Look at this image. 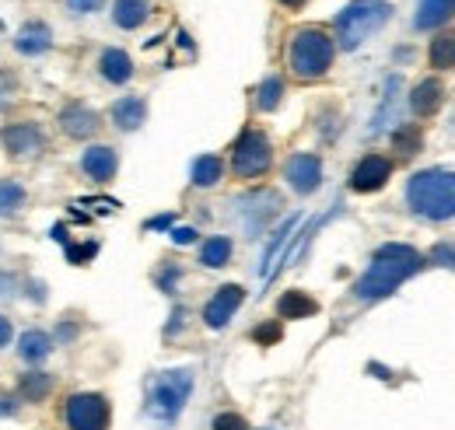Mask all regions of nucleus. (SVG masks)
Segmentation results:
<instances>
[{
	"mask_svg": "<svg viewBox=\"0 0 455 430\" xmlns=\"http://www.w3.org/2000/svg\"><path fill=\"white\" fill-rule=\"evenodd\" d=\"M274 162V147H270V140H267V133H259V130H245L242 137H238V144H235V175L238 179H256V175H263L267 168Z\"/></svg>",
	"mask_w": 455,
	"mask_h": 430,
	"instance_id": "6",
	"label": "nucleus"
},
{
	"mask_svg": "<svg viewBox=\"0 0 455 430\" xmlns=\"http://www.w3.org/2000/svg\"><path fill=\"white\" fill-rule=\"evenodd\" d=\"M193 381H196V378H193L189 368L158 375L151 381V392H148V413H151L158 424H172V420L182 413V406H186V399H189V392H193Z\"/></svg>",
	"mask_w": 455,
	"mask_h": 430,
	"instance_id": "5",
	"label": "nucleus"
},
{
	"mask_svg": "<svg viewBox=\"0 0 455 430\" xmlns=\"http://www.w3.org/2000/svg\"><path fill=\"white\" fill-rule=\"evenodd\" d=\"M333 56H337V43H333L323 28H301V32L291 36L287 63H291V70H294L301 81L323 77V74L333 67Z\"/></svg>",
	"mask_w": 455,
	"mask_h": 430,
	"instance_id": "3",
	"label": "nucleus"
},
{
	"mask_svg": "<svg viewBox=\"0 0 455 430\" xmlns=\"http://www.w3.org/2000/svg\"><path fill=\"white\" fill-rule=\"evenodd\" d=\"M113 18L119 28H140L151 18V4L148 0H116Z\"/></svg>",
	"mask_w": 455,
	"mask_h": 430,
	"instance_id": "16",
	"label": "nucleus"
},
{
	"mask_svg": "<svg viewBox=\"0 0 455 430\" xmlns=\"http://www.w3.org/2000/svg\"><path fill=\"white\" fill-rule=\"evenodd\" d=\"M172 242H175V245H189V242H196V231H193V227H175V231H172Z\"/></svg>",
	"mask_w": 455,
	"mask_h": 430,
	"instance_id": "34",
	"label": "nucleus"
},
{
	"mask_svg": "<svg viewBox=\"0 0 455 430\" xmlns=\"http://www.w3.org/2000/svg\"><path fill=\"white\" fill-rule=\"evenodd\" d=\"M252 339H256V343H263V346H267V343H277V339H281V322L259 325V329L252 332Z\"/></svg>",
	"mask_w": 455,
	"mask_h": 430,
	"instance_id": "30",
	"label": "nucleus"
},
{
	"mask_svg": "<svg viewBox=\"0 0 455 430\" xmlns=\"http://www.w3.org/2000/svg\"><path fill=\"white\" fill-rule=\"evenodd\" d=\"M281 99H284V81L281 77H267L259 84V92H256V106L263 108V112H274V108L281 106Z\"/></svg>",
	"mask_w": 455,
	"mask_h": 430,
	"instance_id": "25",
	"label": "nucleus"
},
{
	"mask_svg": "<svg viewBox=\"0 0 455 430\" xmlns=\"http://www.w3.org/2000/svg\"><path fill=\"white\" fill-rule=\"evenodd\" d=\"M221 175H225V164H221V158H214V155H204V158L193 162V186H200V189L218 186Z\"/></svg>",
	"mask_w": 455,
	"mask_h": 430,
	"instance_id": "21",
	"label": "nucleus"
},
{
	"mask_svg": "<svg viewBox=\"0 0 455 430\" xmlns=\"http://www.w3.org/2000/svg\"><path fill=\"white\" fill-rule=\"evenodd\" d=\"M319 312V305L305 294V291H287L284 298L277 301V315L281 319H308V315H315Z\"/></svg>",
	"mask_w": 455,
	"mask_h": 430,
	"instance_id": "19",
	"label": "nucleus"
},
{
	"mask_svg": "<svg viewBox=\"0 0 455 430\" xmlns=\"http://www.w3.org/2000/svg\"><path fill=\"white\" fill-rule=\"evenodd\" d=\"M81 168L88 171V179H95V182H109V179L116 175V168H119V158H116L113 147L99 144V147H88V151H84Z\"/></svg>",
	"mask_w": 455,
	"mask_h": 430,
	"instance_id": "12",
	"label": "nucleus"
},
{
	"mask_svg": "<svg viewBox=\"0 0 455 430\" xmlns=\"http://www.w3.org/2000/svg\"><path fill=\"white\" fill-rule=\"evenodd\" d=\"M245 301V291L238 287V283H228L221 287L211 301H207V308H204V322L211 325V329H225L231 322V315L238 312V305Z\"/></svg>",
	"mask_w": 455,
	"mask_h": 430,
	"instance_id": "10",
	"label": "nucleus"
},
{
	"mask_svg": "<svg viewBox=\"0 0 455 430\" xmlns=\"http://www.w3.org/2000/svg\"><path fill=\"white\" fill-rule=\"evenodd\" d=\"M442 99H445V88H442V81L438 77H427V81H420L417 88H413V95H410V106L417 115H435L438 106H442Z\"/></svg>",
	"mask_w": 455,
	"mask_h": 430,
	"instance_id": "15",
	"label": "nucleus"
},
{
	"mask_svg": "<svg viewBox=\"0 0 455 430\" xmlns=\"http://www.w3.org/2000/svg\"><path fill=\"white\" fill-rule=\"evenodd\" d=\"M148 119V106H144V99H119L113 106V123L119 130H137L140 123Z\"/></svg>",
	"mask_w": 455,
	"mask_h": 430,
	"instance_id": "18",
	"label": "nucleus"
},
{
	"mask_svg": "<svg viewBox=\"0 0 455 430\" xmlns=\"http://www.w3.org/2000/svg\"><path fill=\"white\" fill-rule=\"evenodd\" d=\"M431 259H435L438 267L455 269V245H452V242H445V245H435V252H431Z\"/></svg>",
	"mask_w": 455,
	"mask_h": 430,
	"instance_id": "31",
	"label": "nucleus"
},
{
	"mask_svg": "<svg viewBox=\"0 0 455 430\" xmlns=\"http://www.w3.org/2000/svg\"><path fill=\"white\" fill-rule=\"evenodd\" d=\"M228 259H231V238H211V242H204V249H200V263L211 269L218 267H228Z\"/></svg>",
	"mask_w": 455,
	"mask_h": 430,
	"instance_id": "24",
	"label": "nucleus"
},
{
	"mask_svg": "<svg viewBox=\"0 0 455 430\" xmlns=\"http://www.w3.org/2000/svg\"><path fill=\"white\" fill-rule=\"evenodd\" d=\"M21 395H25V399H32V402H39L43 395H50V378L46 375H25L21 378Z\"/></svg>",
	"mask_w": 455,
	"mask_h": 430,
	"instance_id": "28",
	"label": "nucleus"
},
{
	"mask_svg": "<svg viewBox=\"0 0 455 430\" xmlns=\"http://www.w3.org/2000/svg\"><path fill=\"white\" fill-rule=\"evenodd\" d=\"M25 203V186L21 182H0V217L21 211Z\"/></svg>",
	"mask_w": 455,
	"mask_h": 430,
	"instance_id": "27",
	"label": "nucleus"
},
{
	"mask_svg": "<svg viewBox=\"0 0 455 430\" xmlns=\"http://www.w3.org/2000/svg\"><path fill=\"white\" fill-rule=\"evenodd\" d=\"M393 144H396L399 155H413V151L420 147V130H417V126H403V130H396Z\"/></svg>",
	"mask_w": 455,
	"mask_h": 430,
	"instance_id": "29",
	"label": "nucleus"
},
{
	"mask_svg": "<svg viewBox=\"0 0 455 430\" xmlns=\"http://www.w3.org/2000/svg\"><path fill=\"white\" fill-rule=\"evenodd\" d=\"M14 46L28 56L50 50V28H46V25H39V21H32V25H25V28L14 36Z\"/></svg>",
	"mask_w": 455,
	"mask_h": 430,
	"instance_id": "20",
	"label": "nucleus"
},
{
	"mask_svg": "<svg viewBox=\"0 0 455 430\" xmlns=\"http://www.w3.org/2000/svg\"><path fill=\"white\" fill-rule=\"evenodd\" d=\"M60 126H63V133H70V137H92V133L99 130V115L88 106L74 102V106H67L60 112Z\"/></svg>",
	"mask_w": 455,
	"mask_h": 430,
	"instance_id": "13",
	"label": "nucleus"
},
{
	"mask_svg": "<svg viewBox=\"0 0 455 430\" xmlns=\"http://www.w3.org/2000/svg\"><path fill=\"white\" fill-rule=\"evenodd\" d=\"M7 343H11V322H7L4 315H0V350H4Z\"/></svg>",
	"mask_w": 455,
	"mask_h": 430,
	"instance_id": "35",
	"label": "nucleus"
},
{
	"mask_svg": "<svg viewBox=\"0 0 455 430\" xmlns=\"http://www.w3.org/2000/svg\"><path fill=\"white\" fill-rule=\"evenodd\" d=\"M281 4H287V7H301L305 0H281Z\"/></svg>",
	"mask_w": 455,
	"mask_h": 430,
	"instance_id": "37",
	"label": "nucleus"
},
{
	"mask_svg": "<svg viewBox=\"0 0 455 430\" xmlns=\"http://www.w3.org/2000/svg\"><path fill=\"white\" fill-rule=\"evenodd\" d=\"M389 18H393V4L389 0H354V4L343 7L340 18H337V39H340L343 50H357Z\"/></svg>",
	"mask_w": 455,
	"mask_h": 430,
	"instance_id": "4",
	"label": "nucleus"
},
{
	"mask_svg": "<svg viewBox=\"0 0 455 430\" xmlns=\"http://www.w3.org/2000/svg\"><path fill=\"white\" fill-rule=\"evenodd\" d=\"M284 179L291 182L294 193L308 196V193H315L319 182H323V162H319L315 155H294L284 168Z\"/></svg>",
	"mask_w": 455,
	"mask_h": 430,
	"instance_id": "9",
	"label": "nucleus"
},
{
	"mask_svg": "<svg viewBox=\"0 0 455 430\" xmlns=\"http://www.w3.org/2000/svg\"><path fill=\"white\" fill-rule=\"evenodd\" d=\"M214 430H249V424H245L238 413H221V417L214 420Z\"/></svg>",
	"mask_w": 455,
	"mask_h": 430,
	"instance_id": "32",
	"label": "nucleus"
},
{
	"mask_svg": "<svg viewBox=\"0 0 455 430\" xmlns=\"http://www.w3.org/2000/svg\"><path fill=\"white\" fill-rule=\"evenodd\" d=\"M431 67L438 70H452L455 67V32H442L431 43Z\"/></svg>",
	"mask_w": 455,
	"mask_h": 430,
	"instance_id": "23",
	"label": "nucleus"
},
{
	"mask_svg": "<svg viewBox=\"0 0 455 430\" xmlns=\"http://www.w3.org/2000/svg\"><path fill=\"white\" fill-rule=\"evenodd\" d=\"M452 14H455V0H420L417 4V14H413V28H420V32L438 28Z\"/></svg>",
	"mask_w": 455,
	"mask_h": 430,
	"instance_id": "14",
	"label": "nucleus"
},
{
	"mask_svg": "<svg viewBox=\"0 0 455 430\" xmlns=\"http://www.w3.org/2000/svg\"><path fill=\"white\" fill-rule=\"evenodd\" d=\"M298 227V217H291V220H284V227L274 235V242H270V249H267V256H263V276L270 280L274 276V259H277V252L287 245V238H291V231Z\"/></svg>",
	"mask_w": 455,
	"mask_h": 430,
	"instance_id": "26",
	"label": "nucleus"
},
{
	"mask_svg": "<svg viewBox=\"0 0 455 430\" xmlns=\"http://www.w3.org/2000/svg\"><path fill=\"white\" fill-rule=\"evenodd\" d=\"M50 350H53V346H50V336L39 332V329H28V332L21 336V343H18V354H21L25 361H32V364L43 361Z\"/></svg>",
	"mask_w": 455,
	"mask_h": 430,
	"instance_id": "22",
	"label": "nucleus"
},
{
	"mask_svg": "<svg viewBox=\"0 0 455 430\" xmlns=\"http://www.w3.org/2000/svg\"><path fill=\"white\" fill-rule=\"evenodd\" d=\"M67 427L70 430H106L109 427V402L102 395H70L67 399Z\"/></svg>",
	"mask_w": 455,
	"mask_h": 430,
	"instance_id": "7",
	"label": "nucleus"
},
{
	"mask_svg": "<svg viewBox=\"0 0 455 430\" xmlns=\"http://www.w3.org/2000/svg\"><path fill=\"white\" fill-rule=\"evenodd\" d=\"M43 144H46V137H43V130L36 123H18V126H7L4 130V147L11 155H18V158L36 155Z\"/></svg>",
	"mask_w": 455,
	"mask_h": 430,
	"instance_id": "11",
	"label": "nucleus"
},
{
	"mask_svg": "<svg viewBox=\"0 0 455 430\" xmlns=\"http://www.w3.org/2000/svg\"><path fill=\"white\" fill-rule=\"evenodd\" d=\"M67 7L77 11V14H95V11L106 7V0H67Z\"/></svg>",
	"mask_w": 455,
	"mask_h": 430,
	"instance_id": "33",
	"label": "nucleus"
},
{
	"mask_svg": "<svg viewBox=\"0 0 455 430\" xmlns=\"http://www.w3.org/2000/svg\"><path fill=\"white\" fill-rule=\"evenodd\" d=\"M99 70H102V77H106V81L123 84V81H130V77H133V60L123 53V50H106L102 60H99Z\"/></svg>",
	"mask_w": 455,
	"mask_h": 430,
	"instance_id": "17",
	"label": "nucleus"
},
{
	"mask_svg": "<svg viewBox=\"0 0 455 430\" xmlns=\"http://www.w3.org/2000/svg\"><path fill=\"white\" fill-rule=\"evenodd\" d=\"M420 267H424V256H420L413 245H399V242L382 245V249L375 252L368 273L354 283V294H357L361 301L389 298L403 280H410L413 273H420Z\"/></svg>",
	"mask_w": 455,
	"mask_h": 430,
	"instance_id": "1",
	"label": "nucleus"
},
{
	"mask_svg": "<svg viewBox=\"0 0 455 430\" xmlns=\"http://www.w3.org/2000/svg\"><path fill=\"white\" fill-rule=\"evenodd\" d=\"M389 175H393V162H389V158L368 155V158H361V162L354 164L350 186H354L357 193H375V189H382V186L389 182Z\"/></svg>",
	"mask_w": 455,
	"mask_h": 430,
	"instance_id": "8",
	"label": "nucleus"
},
{
	"mask_svg": "<svg viewBox=\"0 0 455 430\" xmlns=\"http://www.w3.org/2000/svg\"><path fill=\"white\" fill-rule=\"evenodd\" d=\"M169 224H172V217H155L148 227H169Z\"/></svg>",
	"mask_w": 455,
	"mask_h": 430,
	"instance_id": "36",
	"label": "nucleus"
},
{
	"mask_svg": "<svg viewBox=\"0 0 455 430\" xmlns=\"http://www.w3.org/2000/svg\"><path fill=\"white\" fill-rule=\"evenodd\" d=\"M410 211L427 220H452L455 217V171L427 168L406 182Z\"/></svg>",
	"mask_w": 455,
	"mask_h": 430,
	"instance_id": "2",
	"label": "nucleus"
}]
</instances>
